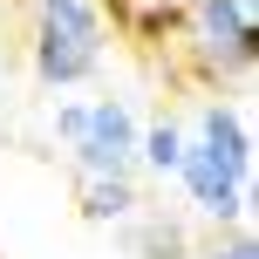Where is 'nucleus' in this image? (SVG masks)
<instances>
[{"instance_id": "7ed1b4c3", "label": "nucleus", "mask_w": 259, "mask_h": 259, "mask_svg": "<svg viewBox=\"0 0 259 259\" xmlns=\"http://www.w3.org/2000/svg\"><path fill=\"white\" fill-rule=\"evenodd\" d=\"M178 184H184V198H191V211L205 225H252V184L232 178V170H225L205 143H191V137H184Z\"/></svg>"}, {"instance_id": "9d476101", "label": "nucleus", "mask_w": 259, "mask_h": 259, "mask_svg": "<svg viewBox=\"0 0 259 259\" xmlns=\"http://www.w3.org/2000/svg\"><path fill=\"white\" fill-rule=\"evenodd\" d=\"M191 259H259V239H252V225H232L211 246H191Z\"/></svg>"}, {"instance_id": "1a4fd4ad", "label": "nucleus", "mask_w": 259, "mask_h": 259, "mask_svg": "<svg viewBox=\"0 0 259 259\" xmlns=\"http://www.w3.org/2000/svg\"><path fill=\"white\" fill-rule=\"evenodd\" d=\"M178 164H184V123H170V116L143 123V130H137V170H150V178H178Z\"/></svg>"}, {"instance_id": "f257e3e1", "label": "nucleus", "mask_w": 259, "mask_h": 259, "mask_svg": "<svg viewBox=\"0 0 259 259\" xmlns=\"http://www.w3.org/2000/svg\"><path fill=\"white\" fill-rule=\"evenodd\" d=\"M184 48L211 82H246L259 62V7L246 0H178Z\"/></svg>"}, {"instance_id": "39448f33", "label": "nucleus", "mask_w": 259, "mask_h": 259, "mask_svg": "<svg viewBox=\"0 0 259 259\" xmlns=\"http://www.w3.org/2000/svg\"><path fill=\"white\" fill-rule=\"evenodd\" d=\"M27 7H34V34H55V41H75V48L103 55V41H109L103 0H27Z\"/></svg>"}, {"instance_id": "f03ea898", "label": "nucleus", "mask_w": 259, "mask_h": 259, "mask_svg": "<svg viewBox=\"0 0 259 259\" xmlns=\"http://www.w3.org/2000/svg\"><path fill=\"white\" fill-rule=\"evenodd\" d=\"M82 178H137V116L123 96H96L82 143H68Z\"/></svg>"}, {"instance_id": "0eeeda50", "label": "nucleus", "mask_w": 259, "mask_h": 259, "mask_svg": "<svg viewBox=\"0 0 259 259\" xmlns=\"http://www.w3.org/2000/svg\"><path fill=\"white\" fill-rule=\"evenodd\" d=\"M27 62H34L41 89H68V82H89L96 68H103V55L75 48V41H55V34H34V41H27Z\"/></svg>"}, {"instance_id": "6e6552de", "label": "nucleus", "mask_w": 259, "mask_h": 259, "mask_svg": "<svg viewBox=\"0 0 259 259\" xmlns=\"http://www.w3.org/2000/svg\"><path fill=\"white\" fill-rule=\"evenodd\" d=\"M82 219L89 225H123V219H137L143 211V198H137V178H82Z\"/></svg>"}, {"instance_id": "423d86ee", "label": "nucleus", "mask_w": 259, "mask_h": 259, "mask_svg": "<svg viewBox=\"0 0 259 259\" xmlns=\"http://www.w3.org/2000/svg\"><path fill=\"white\" fill-rule=\"evenodd\" d=\"M123 246L130 259H191V225L178 211H137L123 219Z\"/></svg>"}, {"instance_id": "20e7f679", "label": "nucleus", "mask_w": 259, "mask_h": 259, "mask_svg": "<svg viewBox=\"0 0 259 259\" xmlns=\"http://www.w3.org/2000/svg\"><path fill=\"white\" fill-rule=\"evenodd\" d=\"M191 143H205L211 157H219L232 178H246L252 184V123H246V109L239 103H219V96H205L198 103V123L184 130Z\"/></svg>"}, {"instance_id": "9b49d317", "label": "nucleus", "mask_w": 259, "mask_h": 259, "mask_svg": "<svg viewBox=\"0 0 259 259\" xmlns=\"http://www.w3.org/2000/svg\"><path fill=\"white\" fill-rule=\"evenodd\" d=\"M82 130H89V103H55V137L82 143Z\"/></svg>"}]
</instances>
